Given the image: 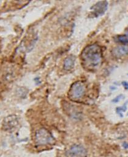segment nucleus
Segmentation results:
<instances>
[{"label": "nucleus", "mask_w": 128, "mask_h": 157, "mask_svg": "<svg viewBox=\"0 0 128 157\" xmlns=\"http://www.w3.org/2000/svg\"><path fill=\"white\" fill-rule=\"evenodd\" d=\"M18 124L17 118L14 115L9 116L6 118L3 122V128L6 131H11L14 130Z\"/></svg>", "instance_id": "423d86ee"}, {"label": "nucleus", "mask_w": 128, "mask_h": 157, "mask_svg": "<svg viewBox=\"0 0 128 157\" xmlns=\"http://www.w3.org/2000/svg\"><path fill=\"white\" fill-rule=\"evenodd\" d=\"M112 54L115 58H121L128 55V45L116 46L112 51Z\"/></svg>", "instance_id": "0eeeda50"}, {"label": "nucleus", "mask_w": 128, "mask_h": 157, "mask_svg": "<svg viewBox=\"0 0 128 157\" xmlns=\"http://www.w3.org/2000/svg\"><path fill=\"white\" fill-rule=\"evenodd\" d=\"M125 98V96L123 94H120V95L116 96L115 98H114L112 100V102L113 103H118L120 102L121 100H123Z\"/></svg>", "instance_id": "9b49d317"}, {"label": "nucleus", "mask_w": 128, "mask_h": 157, "mask_svg": "<svg viewBox=\"0 0 128 157\" xmlns=\"http://www.w3.org/2000/svg\"><path fill=\"white\" fill-rule=\"evenodd\" d=\"M127 115H128V114H127Z\"/></svg>", "instance_id": "dca6fc26"}, {"label": "nucleus", "mask_w": 128, "mask_h": 157, "mask_svg": "<svg viewBox=\"0 0 128 157\" xmlns=\"http://www.w3.org/2000/svg\"><path fill=\"white\" fill-rule=\"evenodd\" d=\"M122 146L125 149H128V142H123L122 144Z\"/></svg>", "instance_id": "ddd939ff"}, {"label": "nucleus", "mask_w": 128, "mask_h": 157, "mask_svg": "<svg viewBox=\"0 0 128 157\" xmlns=\"http://www.w3.org/2000/svg\"><path fill=\"white\" fill-rule=\"evenodd\" d=\"M101 47L97 44L88 45L81 51L80 60L82 66L88 71H95L102 62Z\"/></svg>", "instance_id": "f257e3e1"}, {"label": "nucleus", "mask_w": 128, "mask_h": 157, "mask_svg": "<svg viewBox=\"0 0 128 157\" xmlns=\"http://www.w3.org/2000/svg\"><path fill=\"white\" fill-rule=\"evenodd\" d=\"M108 2L107 1H98L91 7V14L95 17L102 16L108 9Z\"/></svg>", "instance_id": "39448f33"}, {"label": "nucleus", "mask_w": 128, "mask_h": 157, "mask_svg": "<svg viewBox=\"0 0 128 157\" xmlns=\"http://www.w3.org/2000/svg\"><path fill=\"white\" fill-rule=\"evenodd\" d=\"M35 141L38 145H51L55 142V139L51 132L46 128L38 130L35 134Z\"/></svg>", "instance_id": "f03ea898"}, {"label": "nucleus", "mask_w": 128, "mask_h": 157, "mask_svg": "<svg viewBox=\"0 0 128 157\" xmlns=\"http://www.w3.org/2000/svg\"><path fill=\"white\" fill-rule=\"evenodd\" d=\"M86 92V85L82 81H76L72 84L69 91V96L71 100H78L82 98Z\"/></svg>", "instance_id": "7ed1b4c3"}, {"label": "nucleus", "mask_w": 128, "mask_h": 157, "mask_svg": "<svg viewBox=\"0 0 128 157\" xmlns=\"http://www.w3.org/2000/svg\"><path fill=\"white\" fill-rule=\"evenodd\" d=\"M75 62H76V57L74 55H71L67 56L64 60L63 68L67 71L71 70L74 67Z\"/></svg>", "instance_id": "6e6552de"}, {"label": "nucleus", "mask_w": 128, "mask_h": 157, "mask_svg": "<svg viewBox=\"0 0 128 157\" xmlns=\"http://www.w3.org/2000/svg\"><path fill=\"white\" fill-rule=\"evenodd\" d=\"M34 81H35V82H36V83L37 85L39 84V83H41V80H40L39 78H34Z\"/></svg>", "instance_id": "4468645a"}, {"label": "nucleus", "mask_w": 128, "mask_h": 157, "mask_svg": "<svg viewBox=\"0 0 128 157\" xmlns=\"http://www.w3.org/2000/svg\"><path fill=\"white\" fill-rule=\"evenodd\" d=\"M116 41L123 45H128V36L126 34H121L116 37Z\"/></svg>", "instance_id": "9d476101"}, {"label": "nucleus", "mask_w": 128, "mask_h": 157, "mask_svg": "<svg viewBox=\"0 0 128 157\" xmlns=\"http://www.w3.org/2000/svg\"><path fill=\"white\" fill-rule=\"evenodd\" d=\"M116 112L118 115H119L121 117H123V113L125 112L127 110V103H125V105H123L121 106L120 107H117L116 108Z\"/></svg>", "instance_id": "1a4fd4ad"}, {"label": "nucleus", "mask_w": 128, "mask_h": 157, "mask_svg": "<svg viewBox=\"0 0 128 157\" xmlns=\"http://www.w3.org/2000/svg\"><path fill=\"white\" fill-rule=\"evenodd\" d=\"M126 35H127V36H128V31H127V34H126Z\"/></svg>", "instance_id": "2eb2a0df"}, {"label": "nucleus", "mask_w": 128, "mask_h": 157, "mask_svg": "<svg viewBox=\"0 0 128 157\" xmlns=\"http://www.w3.org/2000/svg\"></svg>", "instance_id": "f3484780"}, {"label": "nucleus", "mask_w": 128, "mask_h": 157, "mask_svg": "<svg viewBox=\"0 0 128 157\" xmlns=\"http://www.w3.org/2000/svg\"><path fill=\"white\" fill-rule=\"evenodd\" d=\"M87 154L86 149L79 144H74L66 152L68 157H86Z\"/></svg>", "instance_id": "20e7f679"}, {"label": "nucleus", "mask_w": 128, "mask_h": 157, "mask_svg": "<svg viewBox=\"0 0 128 157\" xmlns=\"http://www.w3.org/2000/svg\"><path fill=\"white\" fill-rule=\"evenodd\" d=\"M121 85H122L123 88L126 90H128V82H127V81H123L121 82Z\"/></svg>", "instance_id": "f8f14e48"}]
</instances>
